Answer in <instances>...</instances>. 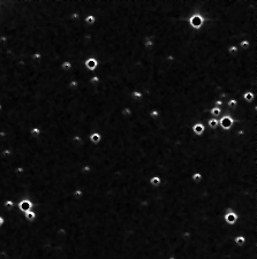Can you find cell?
Returning a JSON list of instances; mask_svg holds the SVG:
<instances>
[{
    "mask_svg": "<svg viewBox=\"0 0 257 259\" xmlns=\"http://www.w3.org/2000/svg\"><path fill=\"white\" fill-rule=\"evenodd\" d=\"M15 206H16L22 213H25V212H28V211L33 210V203L28 198H23V199H21V200H19V203H17Z\"/></svg>",
    "mask_w": 257,
    "mask_h": 259,
    "instance_id": "6da1fadb",
    "label": "cell"
},
{
    "mask_svg": "<svg viewBox=\"0 0 257 259\" xmlns=\"http://www.w3.org/2000/svg\"><path fill=\"white\" fill-rule=\"evenodd\" d=\"M97 66H98L97 60L92 57L88 58V59L84 61V67L86 68V70H89V72H91V73H94L95 70L97 69Z\"/></svg>",
    "mask_w": 257,
    "mask_h": 259,
    "instance_id": "7a4b0ae2",
    "label": "cell"
},
{
    "mask_svg": "<svg viewBox=\"0 0 257 259\" xmlns=\"http://www.w3.org/2000/svg\"><path fill=\"white\" fill-rule=\"evenodd\" d=\"M205 128H206V122H203V123H196V125H193V134L196 135V136H202L205 131Z\"/></svg>",
    "mask_w": 257,
    "mask_h": 259,
    "instance_id": "3957f363",
    "label": "cell"
},
{
    "mask_svg": "<svg viewBox=\"0 0 257 259\" xmlns=\"http://www.w3.org/2000/svg\"><path fill=\"white\" fill-rule=\"evenodd\" d=\"M143 46L147 50H152L155 46V36L151 35V36H145L143 39Z\"/></svg>",
    "mask_w": 257,
    "mask_h": 259,
    "instance_id": "277c9868",
    "label": "cell"
},
{
    "mask_svg": "<svg viewBox=\"0 0 257 259\" xmlns=\"http://www.w3.org/2000/svg\"><path fill=\"white\" fill-rule=\"evenodd\" d=\"M239 220V215L237 213H228V214H224V221L227 225H234L237 223Z\"/></svg>",
    "mask_w": 257,
    "mask_h": 259,
    "instance_id": "5b68a950",
    "label": "cell"
},
{
    "mask_svg": "<svg viewBox=\"0 0 257 259\" xmlns=\"http://www.w3.org/2000/svg\"><path fill=\"white\" fill-rule=\"evenodd\" d=\"M88 139H89V142L91 143V144H94V145H98V144L100 143V141H102V136H100L99 133L94 131V133H91V134L89 135Z\"/></svg>",
    "mask_w": 257,
    "mask_h": 259,
    "instance_id": "8992f818",
    "label": "cell"
},
{
    "mask_svg": "<svg viewBox=\"0 0 257 259\" xmlns=\"http://www.w3.org/2000/svg\"><path fill=\"white\" fill-rule=\"evenodd\" d=\"M162 183H163L162 178H159L158 175H153V176H151V178H149V184H150L152 188H158V187L162 186Z\"/></svg>",
    "mask_w": 257,
    "mask_h": 259,
    "instance_id": "52a82bcc",
    "label": "cell"
},
{
    "mask_svg": "<svg viewBox=\"0 0 257 259\" xmlns=\"http://www.w3.org/2000/svg\"><path fill=\"white\" fill-rule=\"evenodd\" d=\"M233 242L237 247H243L246 243H247V239L243 235H237L234 239H233Z\"/></svg>",
    "mask_w": 257,
    "mask_h": 259,
    "instance_id": "ba28073f",
    "label": "cell"
},
{
    "mask_svg": "<svg viewBox=\"0 0 257 259\" xmlns=\"http://www.w3.org/2000/svg\"><path fill=\"white\" fill-rule=\"evenodd\" d=\"M23 218L28 221V222H33V221H35L37 218V214L36 212L33 210H30L28 211V212H25V213H23Z\"/></svg>",
    "mask_w": 257,
    "mask_h": 259,
    "instance_id": "9c48e42d",
    "label": "cell"
},
{
    "mask_svg": "<svg viewBox=\"0 0 257 259\" xmlns=\"http://www.w3.org/2000/svg\"><path fill=\"white\" fill-rule=\"evenodd\" d=\"M190 180H192L193 183L200 184V183L203 181V175H202V173H200V172H194L192 174V176H190Z\"/></svg>",
    "mask_w": 257,
    "mask_h": 259,
    "instance_id": "30bf717a",
    "label": "cell"
},
{
    "mask_svg": "<svg viewBox=\"0 0 257 259\" xmlns=\"http://www.w3.org/2000/svg\"><path fill=\"white\" fill-rule=\"evenodd\" d=\"M206 125L210 129H217L219 127V119H216V117H211L209 119L208 122H206Z\"/></svg>",
    "mask_w": 257,
    "mask_h": 259,
    "instance_id": "8fae6325",
    "label": "cell"
},
{
    "mask_svg": "<svg viewBox=\"0 0 257 259\" xmlns=\"http://www.w3.org/2000/svg\"><path fill=\"white\" fill-rule=\"evenodd\" d=\"M242 98H243V100H245L246 103H253V101L257 98V94H254L253 92H250V91H247V92L243 93Z\"/></svg>",
    "mask_w": 257,
    "mask_h": 259,
    "instance_id": "7c38bea8",
    "label": "cell"
},
{
    "mask_svg": "<svg viewBox=\"0 0 257 259\" xmlns=\"http://www.w3.org/2000/svg\"><path fill=\"white\" fill-rule=\"evenodd\" d=\"M143 98V93L139 90H133L131 92V99L133 101H140Z\"/></svg>",
    "mask_w": 257,
    "mask_h": 259,
    "instance_id": "4fadbf2b",
    "label": "cell"
},
{
    "mask_svg": "<svg viewBox=\"0 0 257 259\" xmlns=\"http://www.w3.org/2000/svg\"><path fill=\"white\" fill-rule=\"evenodd\" d=\"M237 105H239V103H237V99H234V98H229L228 100L226 101V106H227L229 109H232V111L237 109Z\"/></svg>",
    "mask_w": 257,
    "mask_h": 259,
    "instance_id": "5bb4252c",
    "label": "cell"
},
{
    "mask_svg": "<svg viewBox=\"0 0 257 259\" xmlns=\"http://www.w3.org/2000/svg\"><path fill=\"white\" fill-rule=\"evenodd\" d=\"M2 206H4V209L6 211H12L14 207H15V203L13 202L12 199H6L4 202V204H2Z\"/></svg>",
    "mask_w": 257,
    "mask_h": 259,
    "instance_id": "9a60e30c",
    "label": "cell"
},
{
    "mask_svg": "<svg viewBox=\"0 0 257 259\" xmlns=\"http://www.w3.org/2000/svg\"><path fill=\"white\" fill-rule=\"evenodd\" d=\"M29 134H30V136L33 138H38L42 134V130L39 129L38 127H33V128L30 129V131H29Z\"/></svg>",
    "mask_w": 257,
    "mask_h": 259,
    "instance_id": "2e32d148",
    "label": "cell"
},
{
    "mask_svg": "<svg viewBox=\"0 0 257 259\" xmlns=\"http://www.w3.org/2000/svg\"><path fill=\"white\" fill-rule=\"evenodd\" d=\"M60 68H61L64 72H69V70H72V68H73V64H72V61L66 60L61 64Z\"/></svg>",
    "mask_w": 257,
    "mask_h": 259,
    "instance_id": "e0dca14e",
    "label": "cell"
},
{
    "mask_svg": "<svg viewBox=\"0 0 257 259\" xmlns=\"http://www.w3.org/2000/svg\"><path fill=\"white\" fill-rule=\"evenodd\" d=\"M239 52H240V50H239V47H237V45H229L228 47H227V53H228L229 55H237Z\"/></svg>",
    "mask_w": 257,
    "mask_h": 259,
    "instance_id": "ac0fdd59",
    "label": "cell"
},
{
    "mask_svg": "<svg viewBox=\"0 0 257 259\" xmlns=\"http://www.w3.org/2000/svg\"><path fill=\"white\" fill-rule=\"evenodd\" d=\"M159 116H160V112L158 109L153 108L149 112V117H150L151 120H157V119H159Z\"/></svg>",
    "mask_w": 257,
    "mask_h": 259,
    "instance_id": "d6986e66",
    "label": "cell"
},
{
    "mask_svg": "<svg viewBox=\"0 0 257 259\" xmlns=\"http://www.w3.org/2000/svg\"><path fill=\"white\" fill-rule=\"evenodd\" d=\"M131 109L128 107V106H125L123 108H121V115H122L125 119H128V117H131Z\"/></svg>",
    "mask_w": 257,
    "mask_h": 259,
    "instance_id": "ffe728a7",
    "label": "cell"
},
{
    "mask_svg": "<svg viewBox=\"0 0 257 259\" xmlns=\"http://www.w3.org/2000/svg\"><path fill=\"white\" fill-rule=\"evenodd\" d=\"M73 197H74V199H76V200H80V199H82V198H83V190H82V189H80V188L75 189V190L73 191Z\"/></svg>",
    "mask_w": 257,
    "mask_h": 259,
    "instance_id": "44dd1931",
    "label": "cell"
},
{
    "mask_svg": "<svg viewBox=\"0 0 257 259\" xmlns=\"http://www.w3.org/2000/svg\"><path fill=\"white\" fill-rule=\"evenodd\" d=\"M84 22H86V25H94L95 22H96V19H95L94 15L89 14V15H86V16L84 17Z\"/></svg>",
    "mask_w": 257,
    "mask_h": 259,
    "instance_id": "7402d4cb",
    "label": "cell"
},
{
    "mask_svg": "<svg viewBox=\"0 0 257 259\" xmlns=\"http://www.w3.org/2000/svg\"><path fill=\"white\" fill-rule=\"evenodd\" d=\"M91 172H92V167L90 166V165H88V164L81 167V173H82V174L88 175V174H90Z\"/></svg>",
    "mask_w": 257,
    "mask_h": 259,
    "instance_id": "603a6c76",
    "label": "cell"
},
{
    "mask_svg": "<svg viewBox=\"0 0 257 259\" xmlns=\"http://www.w3.org/2000/svg\"><path fill=\"white\" fill-rule=\"evenodd\" d=\"M42 58H43V55H42V53L39 52V51H37V52H35V53L31 54V59H33V61H36V62L41 61Z\"/></svg>",
    "mask_w": 257,
    "mask_h": 259,
    "instance_id": "cb8c5ba5",
    "label": "cell"
},
{
    "mask_svg": "<svg viewBox=\"0 0 257 259\" xmlns=\"http://www.w3.org/2000/svg\"><path fill=\"white\" fill-rule=\"evenodd\" d=\"M68 88L70 90H76L78 88V82L76 80H72V81L68 82Z\"/></svg>",
    "mask_w": 257,
    "mask_h": 259,
    "instance_id": "d4e9b609",
    "label": "cell"
},
{
    "mask_svg": "<svg viewBox=\"0 0 257 259\" xmlns=\"http://www.w3.org/2000/svg\"><path fill=\"white\" fill-rule=\"evenodd\" d=\"M4 225H5V218H4V217H1V215H0V228L4 226Z\"/></svg>",
    "mask_w": 257,
    "mask_h": 259,
    "instance_id": "484cf974",
    "label": "cell"
},
{
    "mask_svg": "<svg viewBox=\"0 0 257 259\" xmlns=\"http://www.w3.org/2000/svg\"><path fill=\"white\" fill-rule=\"evenodd\" d=\"M167 259H176L175 256H170V257H167Z\"/></svg>",
    "mask_w": 257,
    "mask_h": 259,
    "instance_id": "4316f807",
    "label": "cell"
},
{
    "mask_svg": "<svg viewBox=\"0 0 257 259\" xmlns=\"http://www.w3.org/2000/svg\"><path fill=\"white\" fill-rule=\"evenodd\" d=\"M1 111H2V105L0 104V112H1Z\"/></svg>",
    "mask_w": 257,
    "mask_h": 259,
    "instance_id": "83f0119b",
    "label": "cell"
}]
</instances>
